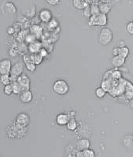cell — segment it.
Wrapping results in <instances>:
<instances>
[{
    "label": "cell",
    "mask_w": 133,
    "mask_h": 157,
    "mask_svg": "<svg viewBox=\"0 0 133 157\" xmlns=\"http://www.w3.org/2000/svg\"><path fill=\"white\" fill-rule=\"evenodd\" d=\"M28 127H24L14 122L7 127L6 133L10 139H20L25 137L28 132Z\"/></svg>",
    "instance_id": "6da1fadb"
},
{
    "label": "cell",
    "mask_w": 133,
    "mask_h": 157,
    "mask_svg": "<svg viewBox=\"0 0 133 157\" xmlns=\"http://www.w3.org/2000/svg\"><path fill=\"white\" fill-rule=\"evenodd\" d=\"M113 39V33L112 30L108 28L102 29L98 36V42L102 45H107Z\"/></svg>",
    "instance_id": "7a4b0ae2"
},
{
    "label": "cell",
    "mask_w": 133,
    "mask_h": 157,
    "mask_svg": "<svg viewBox=\"0 0 133 157\" xmlns=\"http://www.w3.org/2000/svg\"><path fill=\"white\" fill-rule=\"evenodd\" d=\"M53 89L54 92L58 95H65L69 91V85L65 80H56L53 84Z\"/></svg>",
    "instance_id": "3957f363"
},
{
    "label": "cell",
    "mask_w": 133,
    "mask_h": 157,
    "mask_svg": "<svg viewBox=\"0 0 133 157\" xmlns=\"http://www.w3.org/2000/svg\"><path fill=\"white\" fill-rule=\"evenodd\" d=\"M24 66L21 62H17L12 67L10 76L12 82L17 81L18 78L24 73Z\"/></svg>",
    "instance_id": "277c9868"
},
{
    "label": "cell",
    "mask_w": 133,
    "mask_h": 157,
    "mask_svg": "<svg viewBox=\"0 0 133 157\" xmlns=\"http://www.w3.org/2000/svg\"><path fill=\"white\" fill-rule=\"evenodd\" d=\"M23 61L27 70L30 72H34L36 70V65L34 62L33 55L25 54L23 56Z\"/></svg>",
    "instance_id": "5b68a950"
},
{
    "label": "cell",
    "mask_w": 133,
    "mask_h": 157,
    "mask_svg": "<svg viewBox=\"0 0 133 157\" xmlns=\"http://www.w3.org/2000/svg\"><path fill=\"white\" fill-rule=\"evenodd\" d=\"M20 86L21 87L23 92L30 90V79L26 73H23L21 74L17 80Z\"/></svg>",
    "instance_id": "8992f818"
},
{
    "label": "cell",
    "mask_w": 133,
    "mask_h": 157,
    "mask_svg": "<svg viewBox=\"0 0 133 157\" xmlns=\"http://www.w3.org/2000/svg\"><path fill=\"white\" fill-rule=\"evenodd\" d=\"M15 121L22 126L28 127L30 123V117L26 112H21L17 115Z\"/></svg>",
    "instance_id": "52a82bcc"
},
{
    "label": "cell",
    "mask_w": 133,
    "mask_h": 157,
    "mask_svg": "<svg viewBox=\"0 0 133 157\" xmlns=\"http://www.w3.org/2000/svg\"><path fill=\"white\" fill-rule=\"evenodd\" d=\"M11 61L9 59H5L0 62V73L1 75H10L12 69Z\"/></svg>",
    "instance_id": "ba28073f"
},
{
    "label": "cell",
    "mask_w": 133,
    "mask_h": 157,
    "mask_svg": "<svg viewBox=\"0 0 133 157\" xmlns=\"http://www.w3.org/2000/svg\"><path fill=\"white\" fill-rule=\"evenodd\" d=\"M2 11L3 13L7 14H15L17 10L15 5L11 2H5L2 6Z\"/></svg>",
    "instance_id": "9c48e42d"
},
{
    "label": "cell",
    "mask_w": 133,
    "mask_h": 157,
    "mask_svg": "<svg viewBox=\"0 0 133 157\" xmlns=\"http://www.w3.org/2000/svg\"><path fill=\"white\" fill-rule=\"evenodd\" d=\"M39 17L43 22L49 23L53 19L52 12L47 8L42 9L39 12Z\"/></svg>",
    "instance_id": "30bf717a"
},
{
    "label": "cell",
    "mask_w": 133,
    "mask_h": 157,
    "mask_svg": "<svg viewBox=\"0 0 133 157\" xmlns=\"http://www.w3.org/2000/svg\"><path fill=\"white\" fill-rule=\"evenodd\" d=\"M91 144V141L89 139L82 138L76 142V147L79 151H82L84 149L90 148Z\"/></svg>",
    "instance_id": "8fae6325"
},
{
    "label": "cell",
    "mask_w": 133,
    "mask_h": 157,
    "mask_svg": "<svg viewBox=\"0 0 133 157\" xmlns=\"http://www.w3.org/2000/svg\"><path fill=\"white\" fill-rule=\"evenodd\" d=\"M33 95L30 90L23 92L20 95V99L21 102L24 103H29L32 101Z\"/></svg>",
    "instance_id": "7c38bea8"
},
{
    "label": "cell",
    "mask_w": 133,
    "mask_h": 157,
    "mask_svg": "<svg viewBox=\"0 0 133 157\" xmlns=\"http://www.w3.org/2000/svg\"><path fill=\"white\" fill-rule=\"evenodd\" d=\"M69 120V116L65 113L59 114L56 117V122L59 125H66Z\"/></svg>",
    "instance_id": "4fadbf2b"
},
{
    "label": "cell",
    "mask_w": 133,
    "mask_h": 157,
    "mask_svg": "<svg viewBox=\"0 0 133 157\" xmlns=\"http://www.w3.org/2000/svg\"><path fill=\"white\" fill-rule=\"evenodd\" d=\"M42 44L40 42L36 40L35 42L29 44L28 46V50L32 54L39 53L42 48Z\"/></svg>",
    "instance_id": "5bb4252c"
},
{
    "label": "cell",
    "mask_w": 133,
    "mask_h": 157,
    "mask_svg": "<svg viewBox=\"0 0 133 157\" xmlns=\"http://www.w3.org/2000/svg\"><path fill=\"white\" fill-rule=\"evenodd\" d=\"M123 144L127 149L133 151V141L132 135H127L123 140Z\"/></svg>",
    "instance_id": "9a60e30c"
},
{
    "label": "cell",
    "mask_w": 133,
    "mask_h": 157,
    "mask_svg": "<svg viewBox=\"0 0 133 157\" xmlns=\"http://www.w3.org/2000/svg\"><path fill=\"white\" fill-rule=\"evenodd\" d=\"M125 59H124L119 56H116L113 57L112 64L115 67H121L124 64Z\"/></svg>",
    "instance_id": "2e32d148"
},
{
    "label": "cell",
    "mask_w": 133,
    "mask_h": 157,
    "mask_svg": "<svg viewBox=\"0 0 133 157\" xmlns=\"http://www.w3.org/2000/svg\"><path fill=\"white\" fill-rule=\"evenodd\" d=\"M73 6L78 10H84L86 7L89 6L88 2L82 0H74L73 1Z\"/></svg>",
    "instance_id": "e0dca14e"
},
{
    "label": "cell",
    "mask_w": 133,
    "mask_h": 157,
    "mask_svg": "<svg viewBox=\"0 0 133 157\" xmlns=\"http://www.w3.org/2000/svg\"><path fill=\"white\" fill-rule=\"evenodd\" d=\"M98 7L101 13H104L106 15L110 12L112 8V6L108 2H102L99 5Z\"/></svg>",
    "instance_id": "ac0fdd59"
},
{
    "label": "cell",
    "mask_w": 133,
    "mask_h": 157,
    "mask_svg": "<svg viewBox=\"0 0 133 157\" xmlns=\"http://www.w3.org/2000/svg\"><path fill=\"white\" fill-rule=\"evenodd\" d=\"M125 95L129 100L133 98V85L130 82H127L126 84Z\"/></svg>",
    "instance_id": "d6986e66"
},
{
    "label": "cell",
    "mask_w": 133,
    "mask_h": 157,
    "mask_svg": "<svg viewBox=\"0 0 133 157\" xmlns=\"http://www.w3.org/2000/svg\"><path fill=\"white\" fill-rule=\"evenodd\" d=\"M130 53V50L125 46L119 47L118 56L126 59Z\"/></svg>",
    "instance_id": "ffe728a7"
},
{
    "label": "cell",
    "mask_w": 133,
    "mask_h": 157,
    "mask_svg": "<svg viewBox=\"0 0 133 157\" xmlns=\"http://www.w3.org/2000/svg\"><path fill=\"white\" fill-rule=\"evenodd\" d=\"M11 84L12 87L13 92V94H16V95H20L22 93V90L21 87L20 86L18 82L17 81L15 82H12Z\"/></svg>",
    "instance_id": "44dd1931"
},
{
    "label": "cell",
    "mask_w": 133,
    "mask_h": 157,
    "mask_svg": "<svg viewBox=\"0 0 133 157\" xmlns=\"http://www.w3.org/2000/svg\"><path fill=\"white\" fill-rule=\"evenodd\" d=\"M107 16L106 14L101 13L98 15V26L103 27L107 23Z\"/></svg>",
    "instance_id": "7402d4cb"
},
{
    "label": "cell",
    "mask_w": 133,
    "mask_h": 157,
    "mask_svg": "<svg viewBox=\"0 0 133 157\" xmlns=\"http://www.w3.org/2000/svg\"><path fill=\"white\" fill-rule=\"evenodd\" d=\"M77 123L75 119H70L67 124L66 125V127L69 130L71 131H74L77 127Z\"/></svg>",
    "instance_id": "603a6c76"
},
{
    "label": "cell",
    "mask_w": 133,
    "mask_h": 157,
    "mask_svg": "<svg viewBox=\"0 0 133 157\" xmlns=\"http://www.w3.org/2000/svg\"><path fill=\"white\" fill-rule=\"evenodd\" d=\"M1 82L5 86L11 84L12 83V81L10 75H8V74L1 75Z\"/></svg>",
    "instance_id": "cb8c5ba5"
},
{
    "label": "cell",
    "mask_w": 133,
    "mask_h": 157,
    "mask_svg": "<svg viewBox=\"0 0 133 157\" xmlns=\"http://www.w3.org/2000/svg\"><path fill=\"white\" fill-rule=\"evenodd\" d=\"M32 55L34 62L36 64V65H39L40 64H42L44 57L40 55L39 53H36V54H32Z\"/></svg>",
    "instance_id": "d4e9b609"
},
{
    "label": "cell",
    "mask_w": 133,
    "mask_h": 157,
    "mask_svg": "<svg viewBox=\"0 0 133 157\" xmlns=\"http://www.w3.org/2000/svg\"><path fill=\"white\" fill-rule=\"evenodd\" d=\"M31 32L36 37L39 36L42 32V28L38 25H34L31 28Z\"/></svg>",
    "instance_id": "484cf974"
},
{
    "label": "cell",
    "mask_w": 133,
    "mask_h": 157,
    "mask_svg": "<svg viewBox=\"0 0 133 157\" xmlns=\"http://www.w3.org/2000/svg\"><path fill=\"white\" fill-rule=\"evenodd\" d=\"M90 6H91L92 16H97L101 13L98 5L93 3Z\"/></svg>",
    "instance_id": "4316f807"
},
{
    "label": "cell",
    "mask_w": 133,
    "mask_h": 157,
    "mask_svg": "<svg viewBox=\"0 0 133 157\" xmlns=\"http://www.w3.org/2000/svg\"><path fill=\"white\" fill-rule=\"evenodd\" d=\"M95 94L98 98H103L106 94V92L102 87H98L95 91Z\"/></svg>",
    "instance_id": "83f0119b"
},
{
    "label": "cell",
    "mask_w": 133,
    "mask_h": 157,
    "mask_svg": "<svg viewBox=\"0 0 133 157\" xmlns=\"http://www.w3.org/2000/svg\"><path fill=\"white\" fill-rule=\"evenodd\" d=\"M82 153L84 157H94L96 155L94 151L90 148L84 149L82 151Z\"/></svg>",
    "instance_id": "f1b7e54d"
},
{
    "label": "cell",
    "mask_w": 133,
    "mask_h": 157,
    "mask_svg": "<svg viewBox=\"0 0 133 157\" xmlns=\"http://www.w3.org/2000/svg\"><path fill=\"white\" fill-rule=\"evenodd\" d=\"M98 15L97 16H91L89 18L88 24L91 26H98Z\"/></svg>",
    "instance_id": "f546056e"
},
{
    "label": "cell",
    "mask_w": 133,
    "mask_h": 157,
    "mask_svg": "<svg viewBox=\"0 0 133 157\" xmlns=\"http://www.w3.org/2000/svg\"><path fill=\"white\" fill-rule=\"evenodd\" d=\"M3 93L6 95L8 96L11 95L13 93L11 84L5 85L3 87Z\"/></svg>",
    "instance_id": "4dcf8cb0"
},
{
    "label": "cell",
    "mask_w": 133,
    "mask_h": 157,
    "mask_svg": "<svg viewBox=\"0 0 133 157\" xmlns=\"http://www.w3.org/2000/svg\"><path fill=\"white\" fill-rule=\"evenodd\" d=\"M101 87L103 88L106 92H108L110 90V88H111L110 82L108 80L103 81V82H102Z\"/></svg>",
    "instance_id": "1f68e13d"
},
{
    "label": "cell",
    "mask_w": 133,
    "mask_h": 157,
    "mask_svg": "<svg viewBox=\"0 0 133 157\" xmlns=\"http://www.w3.org/2000/svg\"><path fill=\"white\" fill-rule=\"evenodd\" d=\"M83 15L86 18H89L91 17V6L90 5L87 6V7L83 10Z\"/></svg>",
    "instance_id": "d6a6232c"
},
{
    "label": "cell",
    "mask_w": 133,
    "mask_h": 157,
    "mask_svg": "<svg viewBox=\"0 0 133 157\" xmlns=\"http://www.w3.org/2000/svg\"><path fill=\"white\" fill-rule=\"evenodd\" d=\"M36 37L35 35L33 34H31V35H28L26 37V42L27 43H28L29 44H31V43H33V42L36 41Z\"/></svg>",
    "instance_id": "836d02e7"
},
{
    "label": "cell",
    "mask_w": 133,
    "mask_h": 157,
    "mask_svg": "<svg viewBox=\"0 0 133 157\" xmlns=\"http://www.w3.org/2000/svg\"><path fill=\"white\" fill-rule=\"evenodd\" d=\"M127 32L131 35H133V22H130L127 24L126 27Z\"/></svg>",
    "instance_id": "e575fe53"
},
{
    "label": "cell",
    "mask_w": 133,
    "mask_h": 157,
    "mask_svg": "<svg viewBox=\"0 0 133 157\" xmlns=\"http://www.w3.org/2000/svg\"><path fill=\"white\" fill-rule=\"evenodd\" d=\"M47 3L52 6H55L59 3V0H47Z\"/></svg>",
    "instance_id": "d590c367"
},
{
    "label": "cell",
    "mask_w": 133,
    "mask_h": 157,
    "mask_svg": "<svg viewBox=\"0 0 133 157\" xmlns=\"http://www.w3.org/2000/svg\"><path fill=\"white\" fill-rule=\"evenodd\" d=\"M49 26L51 28H54L55 27H57V25H58V22H57V20L55 19H52L49 23Z\"/></svg>",
    "instance_id": "8d00e7d4"
},
{
    "label": "cell",
    "mask_w": 133,
    "mask_h": 157,
    "mask_svg": "<svg viewBox=\"0 0 133 157\" xmlns=\"http://www.w3.org/2000/svg\"><path fill=\"white\" fill-rule=\"evenodd\" d=\"M39 53L40 54V55L43 57H46L48 55V52L44 48H42Z\"/></svg>",
    "instance_id": "74e56055"
},
{
    "label": "cell",
    "mask_w": 133,
    "mask_h": 157,
    "mask_svg": "<svg viewBox=\"0 0 133 157\" xmlns=\"http://www.w3.org/2000/svg\"><path fill=\"white\" fill-rule=\"evenodd\" d=\"M7 33L9 34V35H13L14 33H15V29L13 27H8L6 30Z\"/></svg>",
    "instance_id": "f35d334b"
},
{
    "label": "cell",
    "mask_w": 133,
    "mask_h": 157,
    "mask_svg": "<svg viewBox=\"0 0 133 157\" xmlns=\"http://www.w3.org/2000/svg\"><path fill=\"white\" fill-rule=\"evenodd\" d=\"M119 47H115L113 50V54L114 56H118Z\"/></svg>",
    "instance_id": "ab89813d"
},
{
    "label": "cell",
    "mask_w": 133,
    "mask_h": 157,
    "mask_svg": "<svg viewBox=\"0 0 133 157\" xmlns=\"http://www.w3.org/2000/svg\"><path fill=\"white\" fill-rule=\"evenodd\" d=\"M130 105L131 108L133 109V98L130 100Z\"/></svg>",
    "instance_id": "60d3db41"
},
{
    "label": "cell",
    "mask_w": 133,
    "mask_h": 157,
    "mask_svg": "<svg viewBox=\"0 0 133 157\" xmlns=\"http://www.w3.org/2000/svg\"><path fill=\"white\" fill-rule=\"evenodd\" d=\"M132 138H133V135H132Z\"/></svg>",
    "instance_id": "b9f144b4"
},
{
    "label": "cell",
    "mask_w": 133,
    "mask_h": 157,
    "mask_svg": "<svg viewBox=\"0 0 133 157\" xmlns=\"http://www.w3.org/2000/svg\"></svg>",
    "instance_id": "7bdbcfd3"
}]
</instances>
